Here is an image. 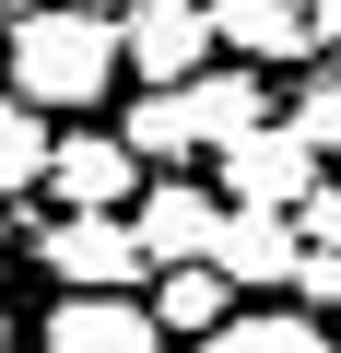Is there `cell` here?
Instances as JSON below:
<instances>
[{"mask_svg": "<svg viewBox=\"0 0 341 353\" xmlns=\"http://www.w3.org/2000/svg\"><path fill=\"white\" fill-rule=\"evenodd\" d=\"M130 48H118V12H94V0H48V12L0 24V83H12L36 118H94L118 94Z\"/></svg>", "mask_w": 341, "mask_h": 353, "instance_id": "6da1fadb", "label": "cell"}, {"mask_svg": "<svg viewBox=\"0 0 341 353\" xmlns=\"http://www.w3.org/2000/svg\"><path fill=\"white\" fill-rule=\"evenodd\" d=\"M271 130V71H247V59H224V71H200V83H177V94H141L130 118H118V141L141 153V176H189L200 153L224 165L236 141H259Z\"/></svg>", "mask_w": 341, "mask_h": 353, "instance_id": "7a4b0ae2", "label": "cell"}, {"mask_svg": "<svg viewBox=\"0 0 341 353\" xmlns=\"http://www.w3.org/2000/svg\"><path fill=\"white\" fill-rule=\"evenodd\" d=\"M118 48H130L141 94H177V83L224 71V24H212V0H118Z\"/></svg>", "mask_w": 341, "mask_h": 353, "instance_id": "3957f363", "label": "cell"}, {"mask_svg": "<svg viewBox=\"0 0 341 353\" xmlns=\"http://www.w3.org/2000/svg\"><path fill=\"white\" fill-rule=\"evenodd\" d=\"M36 259L59 271V294H141L153 283L130 212H59V224H36Z\"/></svg>", "mask_w": 341, "mask_h": 353, "instance_id": "277c9868", "label": "cell"}, {"mask_svg": "<svg viewBox=\"0 0 341 353\" xmlns=\"http://www.w3.org/2000/svg\"><path fill=\"white\" fill-rule=\"evenodd\" d=\"M212 189H224L236 212H306V201L329 189V165H318V141H306L294 118H271L259 141H236V153L212 165Z\"/></svg>", "mask_w": 341, "mask_h": 353, "instance_id": "5b68a950", "label": "cell"}, {"mask_svg": "<svg viewBox=\"0 0 341 353\" xmlns=\"http://www.w3.org/2000/svg\"><path fill=\"white\" fill-rule=\"evenodd\" d=\"M130 224H141L153 283H165V271H212V248H224V189H212V176H153Z\"/></svg>", "mask_w": 341, "mask_h": 353, "instance_id": "8992f818", "label": "cell"}, {"mask_svg": "<svg viewBox=\"0 0 341 353\" xmlns=\"http://www.w3.org/2000/svg\"><path fill=\"white\" fill-rule=\"evenodd\" d=\"M48 189H59V212H141V153L118 141V130H59V165H48Z\"/></svg>", "mask_w": 341, "mask_h": 353, "instance_id": "52a82bcc", "label": "cell"}, {"mask_svg": "<svg viewBox=\"0 0 341 353\" xmlns=\"http://www.w3.org/2000/svg\"><path fill=\"white\" fill-rule=\"evenodd\" d=\"M36 353H165V330L141 294H59L36 318Z\"/></svg>", "mask_w": 341, "mask_h": 353, "instance_id": "ba28073f", "label": "cell"}, {"mask_svg": "<svg viewBox=\"0 0 341 353\" xmlns=\"http://www.w3.org/2000/svg\"><path fill=\"white\" fill-rule=\"evenodd\" d=\"M212 271H224L236 294H282V283H306V236H294V212H236V201H224V248H212Z\"/></svg>", "mask_w": 341, "mask_h": 353, "instance_id": "9c48e42d", "label": "cell"}, {"mask_svg": "<svg viewBox=\"0 0 341 353\" xmlns=\"http://www.w3.org/2000/svg\"><path fill=\"white\" fill-rule=\"evenodd\" d=\"M212 24H224V59H247V71H282V59L318 48L306 0H212Z\"/></svg>", "mask_w": 341, "mask_h": 353, "instance_id": "30bf717a", "label": "cell"}, {"mask_svg": "<svg viewBox=\"0 0 341 353\" xmlns=\"http://www.w3.org/2000/svg\"><path fill=\"white\" fill-rule=\"evenodd\" d=\"M200 353H341V330H329L318 306H236Z\"/></svg>", "mask_w": 341, "mask_h": 353, "instance_id": "8fae6325", "label": "cell"}, {"mask_svg": "<svg viewBox=\"0 0 341 353\" xmlns=\"http://www.w3.org/2000/svg\"><path fill=\"white\" fill-rule=\"evenodd\" d=\"M48 165H59V130L24 106V94H0V201H24V189H48Z\"/></svg>", "mask_w": 341, "mask_h": 353, "instance_id": "7c38bea8", "label": "cell"}, {"mask_svg": "<svg viewBox=\"0 0 341 353\" xmlns=\"http://www.w3.org/2000/svg\"><path fill=\"white\" fill-rule=\"evenodd\" d=\"M224 318H236V283H224V271H165V283H153V330H189V341H212Z\"/></svg>", "mask_w": 341, "mask_h": 353, "instance_id": "4fadbf2b", "label": "cell"}, {"mask_svg": "<svg viewBox=\"0 0 341 353\" xmlns=\"http://www.w3.org/2000/svg\"><path fill=\"white\" fill-rule=\"evenodd\" d=\"M282 118H294V130L318 141V165H341V71H318V83H306V94H294Z\"/></svg>", "mask_w": 341, "mask_h": 353, "instance_id": "5bb4252c", "label": "cell"}, {"mask_svg": "<svg viewBox=\"0 0 341 353\" xmlns=\"http://www.w3.org/2000/svg\"><path fill=\"white\" fill-rule=\"evenodd\" d=\"M294 236H306V271H341V176H329V189L294 212Z\"/></svg>", "mask_w": 341, "mask_h": 353, "instance_id": "9a60e30c", "label": "cell"}, {"mask_svg": "<svg viewBox=\"0 0 341 353\" xmlns=\"http://www.w3.org/2000/svg\"><path fill=\"white\" fill-rule=\"evenodd\" d=\"M0 353H36V318L12 306V271H0Z\"/></svg>", "mask_w": 341, "mask_h": 353, "instance_id": "2e32d148", "label": "cell"}, {"mask_svg": "<svg viewBox=\"0 0 341 353\" xmlns=\"http://www.w3.org/2000/svg\"><path fill=\"white\" fill-rule=\"evenodd\" d=\"M306 294H318V306H341V271H306Z\"/></svg>", "mask_w": 341, "mask_h": 353, "instance_id": "e0dca14e", "label": "cell"}]
</instances>
